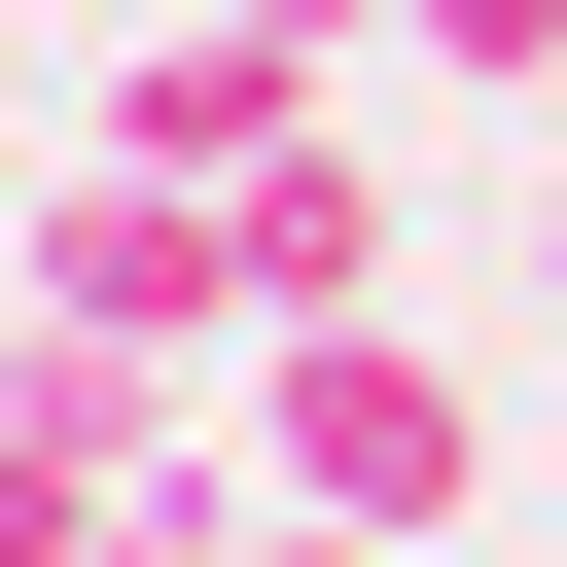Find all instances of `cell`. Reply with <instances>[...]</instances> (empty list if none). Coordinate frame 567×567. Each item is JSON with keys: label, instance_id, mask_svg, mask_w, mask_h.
<instances>
[{"label": "cell", "instance_id": "1", "mask_svg": "<svg viewBox=\"0 0 567 567\" xmlns=\"http://www.w3.org/2000/svg\"><path fill=\"white\" fill-rule=\"evenodd\" d=\"M0 319H35V354H106L142 425H213V354H284V284H248V213H213V177H142V142H71V177H0Z\"/></svg>", "mask_w": 567, "mask_h": 567}, {"label": "cell", "instance_id": "2", "mask_svg": "<svg viewBox=\"0 0 567 567\" xmlns=\"http://www.w3.org/2000/svg\"><path fill=\"white\" fill-rule=\"evenodd\" d=\"M248 496H319V532L425 567V532L496 496V390H461L425 319H284V354H248Z\"/></svg>", "mask_w": 567, "mask_h": 567}, {"label": "cell", "instance_id": "3", "mask_svg": "<svg viewBox=\"0 0 567 567\" xmlns=\"http://www.w3.org/2000/svg\"><path fill=\"white\" fill-rule=\"evenodd\" d=\"M142 461H177V425H142L106 354H35V319H0V567H106V532H142Z\"/></svg>", "mask_w": 567, "mask_h": 567}, {"label": "cell", "instance_id": "4", "mask_svg": "<svg viewBox=\"0 0 567 567\" xmlns=\"http://www.w3.org/2000/svg\"><path fill=\"white\" fill-rule=\"evenodd\" d=\"M213 213H248V284H284V319H390V142H354V106H284Z\"/></svg>", "mask_w": 567, "mask_h": 567}, {"label": "cell", "instance_id": "5", "mask_svg": "<svg viewBox=\"0 0 567 567\" xmlns=\"http://www.w3.org/2000/svg\"><path fill=\"white\" fill-rule=\"evenodd\" d=\"M284 106H319V71H284V35H213V0H177V35H106V142H142V177H248Z\"/></svg>", "mask_w": 567, "mask_h": 567}, {"label": "cell", "instance_id": "6", "mask_svg": "<svg viewBox=\"0 0 567 567\" xmlns=\"http://www.w3.org/2000/svg\"><path fill=\"white\" fill-rule=\"evenodd\" d=\"M390 71H461V106H532V71H567V0H390Z\"/></svg>", "mask_w": 567, "mask_h": 567}, {"label": "cell", "instance_id": "7", "mask_svg": "<svg viewBox=\"0 0 567 567\" xmlns=\"http://www.w3.org/2000/svg\"><path fill=\"white\" fill-rule=\"evenodd\" d=\"M213 35H284V71H354V35H390V0H213Z\"/></svg>", "mask_w": 567, "mask_h": 567}, {"label": "cell", "instance_id": "8", "mask_svg": "<svg viewBox=\"0 0 567 567\" xmlns=\"http://www.w3.org/2000/svg\"><path fill=\"white\" fill-rule=\"evenodd\" d=\"M248 567H390V532H319V496H248Z\"/></svg>", "mask_w": 567, "mask_h": 567}, {"label": "cell", "instance_id": "9", "mask_svg": "<svg viewBox=\"0 0 567 567\" xmlns=\"http://www.w3.org/2000/svg\"><path fill=\"white\" fill-rule=\"evenodd\" d=\"M0 177H35V71H0Z\"/></svg>", "mask_w": 567, "mask_h": 567}, {"label": "cell", "instance_id": "10", "mask_svg": "<svg viewBox=\"0 0 567 567\" xmlns=\"http://www.w3.org/2000/svg\"><path fill=\"white\" fill-rule=\"evenodd\" d=\"M532 319H567V248H532Z\"/></svg>", "mask_w": 567, "mask_h": 567}, {"label": "cell", "instance_id": "11", "mask_svg": "<svg viewBox=\"0 0 567 567\" xmlns=\"http://www.w3.org/2000/svg\"><path fill=\"white\" fill-rule=\"evenodd\" d=\"M425 567H461V532H425ZM532 567H567V532H532Z\"/></svg>", "mask_w": 567, "mask_h": 567}]
</instances>
